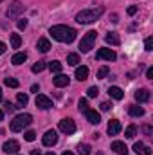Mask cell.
I'll use <instances>...</instances> for the list:
<instances>
[{
  "instance_id": "obj_1",
  "label": "cell",
  "mask_w": 153,
  "mask_h": 155,
  "mask_svg": "<svg viewBox=\"0 0 153 155\" xmlns=\"http://www.w3.org/2000/svg\"><path fill=\"white\" fill-rule=\"evenodd\" d=\"M50 35H52V38L58 40V41H65V43H70V41H74L76 40V29H72V27H69V25H54V27H50V31H49Z\"/></svg>"
},
{
  "instance_id": "obj_2",
  "label": "cell",
  "mask_w": 153,
  "mask_h": 155,
  "mask_svg": "<svg viewBox=\"0 0 153 155\" xmlns=\"http://www.w3.org/2000/svg\"><path fill=\"white\" fill-rule=\"evenodd\" d=\"M105 13V9L101 5L92 7V9H83L76 15V22L77 24H94L96 20H99V16Z\"/></svg>"
},
{
  "instance_id": "obj_3",
  "label": "cell",
  "mask_w": 153,
  "mask_h": 155,
  "mask_svg": "<svg viewBox=\"0 0 153 155\" xmlns=\"http://www.w3.org/2000/svg\"><path fill=\"white\" fill-rule=\"evenodd\" d=\"M31 123H33V116H31V114H18V116L11 121L9 128H11V132H22V130H24L25 126H29Z\"/></svg>"
},
{
  "instance_id": "obj_4",
  "label": "cell",
  "mask_w": 153,
  "mask_h": 155,
  "mask_svg": "<svg viewBox=\"0 0 153 155\" xmlns=\"http://www.w3.org/2000/svg\"><path fill=\"white\" fill-rule=\"evenodd\" d=\"M96 40H97V33H96V31H88V33L81 38V41H79V49H81V52H88V51L94 47Z\"/></svg>"
},
{
  "instance_id": "obj_5",
  "label": "cell",
  "mask_w": 153,
  "mask_h": 155,
  "mask_svg": "<svg viewBox=\"0 0 153 155\" xmlns=\"http://www.w3.org/2000/svg\"><path fill=\"white\" fill-rule=\"evenodd\" d=\"M20 13H24V5H22V2L15 0V2L9 5V9H7L5 16H7V18H18V15H20Z\"/></svg>"
},
{
  "instance_id": "obj_6",
  "label": "cell",
  "mask_w": 153,
  "mask_h": 155,
  "mask_svg": "<svg viewBox=\"0 0 153 155\" xmlns=\"http://www.w3.org/2000/svg\"><path fill=\"white\" fill-rule=\"evenodd\" d=\"M60 130H61L63 134L70 135V134H74V132H76V123H74L72 119L65 117V119H61V121H60Z\"/></svg>"
},
{
  "instance_id": "obj_7",
  "label": "cell",
  "mask_w": 153,
  "mask_h": 155,
  "mask_svg": "<svg viewBox=\"0 0 153 155\" xmlns=\"http://www.w3.org/2000/svg\"><path fill=\"white\" fill-rule=\"evenodd\" d=\"M96 58L97 60H106V61H115V58H117V54H115L112 49H99L97 51V54H96Z\"/></svg>"
},
{
  "instance_id": "obj_8",
  "label": "cell",
  "mask_w": 153,
  "mask_h": 155,
  "mask_svg": "<svg viewBox=\"0 0 153 155\" xmlns=\"http://www.w3.org/2000/svg\"><path fill=\"white\" fill-rule=\"evenodd\" d=\"M41 143H43V146H54V144L58 143V134H56V130H47L45 135H43V139H41Z\"/></svg>"
},
{
  "instance_id": "obj_9",
  "label": "cell",
  "mask_w": 153,
  "mask_h": 155,
  "mask_svg": "<svg viewBox=\"0 0 153 155\" xmlns=\"http://www.w3.org/2000/svg\"><path fill=\"white\" fill-rule=\"evenodd\" d=\"M36 107L38 108H41V110H49V108H52V101L47 97V96H43V94H38L36 96Z\"/></svg>"
},
{
  "instance_id": "obj_10",
  "label": "cell",
  "mask_w": 153,
  "mask_h": 155,
  "mask_svg": "<svg viewBox=\"0 0 153 155\" xmlns=\"http://www.w3.org/2000/svg\"><path fill=\"white\" fill-rule=\"evenodd\" d=\"M2 148H4V152H5V153H13V155H15L18 150H20V144H18V141L9 139V141H5V143H4V146H2Z\"/></svg>"
},
{
  "instance_id": "obj_11",
  "label": "cell",
  "mask_w": 153,
  "mask_h": 155,
  "mask_svg": "<svg viewBox=\"0 0 153 155\" xmlns=\"http://www.w3.org/2000/svg\"><path fill=\"white\" fill-rule=\"evenodd\" d=\"M106 132H108V135H117V134L121 132V123H119V119H110V121H108Z\"/></svg>"
},
{
  "instance_id": "obj_12",
  "label": "cell",
  "mask_w": 153,
  "mask_h": 155,
  "mask_svg": "<svg viewBox=\"0 0 153 155\" xmlns=\"http://www.w3.org/2000/svg\"><path fill=\"white\" fill-rule=\"evenodd\" d=\"M133 152H135L137 155H151V148L139 141V143H135V144H133Z\"/></svg>"
},
{
  "instance_id": "obj_13",
  "label": "cell",
  "mask_w": 153,
  "mask_h": 155,
  "mask_svg": "<svg viewBox=\"0 0 153 155\" xmlns=\"http://www.w3.org/2000/svg\"><path fill=\"white\" fill-rule=\"evenodd\" d=\"M135 99H137L139 103L150 101V90H148V88H139V90L135 92Z\"/></svg>"
},
{
  "instance_id": "obj_14",
  "label": "cell",
  "mask_w": 153,
  "mask_h": 155,
  "mask_svg": "<svg viewBox=\"0 0 153 155\" xmlns=\"http://www.w3.org/2000/svg\"><path fill=\"white\" fill-rule=\"evenodd\" d=\"M52 83H54V87H67L70 83V78L65 76V74H58V76L52 79Z\"/></svg>"
},
{
  "instance_id": "obj_15",
  "label": "cell",
  "mask_w": 153,
  "mask_h": 155,
  "mask_svg": "<svg viewBox=\"0 0 153 155\" xmlns=\"http://www.w3.org/2000/svg\"><path fill=\"white\" fill-rule=\"evenodd\" d=\"M85 116L88 119V123H92V124H97V123H101V116H99V112H96V110H86L85 112Z\"/></svg>"
},
{
  "instance_id": "obj_16",
  "label": "cell",
  "mask_w": 153,
  "mask_h": 155,
  "mask_svg": "<svg viewBox=\"0 0 153 155\" xmlns=\"http://www.w3.org/2000/svg\"><path fill=\"white\" fill-rule=\"evenodd\" d=\"M112 150H114L115 153H119V155H126V153H128L126 144H124V143H121V141H114V143H112Z\"/></svg>"
},
{
  "instance_id": "obj_17",
  "label": "cell",
  "mask_w": 153,
  "mask_h": 155,
  "mask_svg": "<svg viewBox=\"0 0 153 155\" xmlns=\"http://www.w3.org/2000/svg\"><path fill=\"white\" fill-rule=\"evenodd\" d=\"M86 78H88V67H83V65L77 67L76 69V79L77 81H85Z\"/></svg>"
},
{
  "instance_id": "obj_18",
  "label": "cell",
  "mask_w": 153,
  "mask_h": 155,
  "mask_svg": "<svg viewBox=\"0 0 153 155\" xmlns=\"http://www.w3.org/2000/svg\"><path fill=\"white\" fill-rule=\"evenodd\" d=\"M25 60H27V54H25V52H16V54L11 58V63H13V65H22Z\"/></svg>"
},
{
  "instance_id": "obj_19",
  "label": "cell",
  "mask_w": 153,
  "mask_h": 155,
  "mask_svg": "<svg viewBox=\"0 0 153 155\" xmlns=\"http://www.w3.org/2000/svg\"><path fill=\"white\" fill-rule=\"evenodd\" d=\"M128 112H130V116H133V117H142L144 116V108H142V107H137V105H132V107L128 108Z\"/></svg>"
},
{
  "instance_id": "obj_20",
  "label": "cell",
  "mask_w": 153,
  "mask_h": 155,
  "mask_svg": "<svg viewBox=\"0 0 153 155\" xmlns=\"http://www.w3.org/2000/svg\"><path fill=\"white\" fill-rule=\"evenodd\" d=\"M108 94H110L114 99H122V97H124V92H122L119 87H110V88H108Z\"/></svg>"
},
{
  "instance_id": "obj_21",
  "label": "cell",
  "mask_w": 153,
  "mask_h": 155,
  "mask_svg": "<svg viewBox=\"0 0 153 155\" xmlns=\"http://www.w3.org/2000/svg\"><path fill=\"white\" fill-rule=\"evenodd\" d=\"M105 40H106V43H110V45H119V43H121V38H119L117 33H108V35L105 36Z\"/></svg>"
},
{
  "instance_id": "obj_22",
  "label": "cell",
  "mask_w": 153,
  "mask_h": 155,
  "mask_svg": "<svg viewBox=\"0 0 153 155\" xmlns=\"http://www.w3.org/2000/svg\"><path fill=\"white\" fill-rule=\"evenodd\" d=\"M36 47H38V51H41V52H47L50 49V41L47 38H40L38 43H36Z\"/></svg>"
},
{
  "instance_id": "obj_23",
  "label": "cell",
  "mask_w": 153,
  "mask_h": 155,
  "mask_svg": "<svg viewBox=\"0 0 153 155\" xmlns=\"http://www.w3.org/2000/svg\"><path fill=\"white\" fill-rule=\"evenodd\" d=\"M81 63V60H79V54H76V52H70L69 56H67V65H72V67H76V65H79Z\"/></svg>"
},
{
  "instance_id": "obj_24",
  "label": "cell",
  "mask_w": 153,
  "mask_h": 155,
  "mask_svg": "<svg viewBox=\"0 0 153 155\" xmlns=\"http://www.w3.org/2000/svg\"><path fill=\"white\" fill-rule=\"evenodd\" d=\"M49 69H50V72L60 74V72H61V69H63V65H61L60 61H56V60H54V61H50V63H49Z\"/></svg>"
},
{
  "instance_id": "obj_25",
  "label": "cell",
  "mask_w": 153,
  "mask_h": 155,
  "mask_svg": "<svg viewBox=\"0 0 153 155\" xmlns=\"http://www.w3.org/2000/svg\"><path fill=\"white\" fill-rule=\"evenodd\" d=\"M124 135H126L128 139H133V137L137 135V126H135V124H130V126L124 130Z\"/></svg>"
},
{
  "instance_id": "obj_26",
  "label": "cell",
  "mask_w": 153,
  "mask_h": 155,
  "mask_svg": "<svg viewBox=\"0 0 153 155\" xmlns=\"http://www.w3.org/2000/svg\"><path fill=\"white\" fill-rule=\"evenodd\" d=\"M20 45H22L20 35H15V33H13V35H11V47H13V49H18Z\"/></svg>"
},
{
  "instance_id": "obj_27",
  "label": "cell",
  "mask_w": 153,
  "mask_h": 155,
  "mask_svg": "<svg viewBox=\"0 0 153 155\" xmlns=\"http://www.w3.org/2000/svg\"><path fill=\"white\" fill-rule=\"evenodd\" d=\"M90 144H79L77 146V153L79 155H90Z\"/></svg>"
},
{
  "instance_id": "obj_28",
  "label": "cell",
  "mask_w": 153,
  "mask_h": 155,
  "mask_svg": "<svg viewBox=\"0 0 153 155\" xmlns=\"http://www.w3.org/2000/svg\"><path fill=\"white\" fill-rule=\"evenodd\" d=\"M4 83H5L7 87H11V88H18V85H20V83H18V79H15V78H5V79H4Z\"/></svg>"
},
{
  "instance_id": "obj_29",
  "label": "cell",
  "mask_w": 153,
  "mask_h": 155,
  "mask_svg": "<svg viewBox=\"0 0 153 155\" xmlns=\"http://www.w3.org/2000/svg\"><path fill=\"white\" fill-rule=\"evenodd\" d=\"M16 101H18V105H27L29 103V96L27 94H16Z\"/></svg>"
},
{
  "instance_id": "obj_30",
  "label": "cell",
  "mask_w": 153,
  "mask_h": 155,
  "mask_svg": "<svg viewBox=\"0 0 153 155\" xmlns=\"http://www.w3.org/2000/svg\"><path fill=\"white\" fill-rule=\"evenodd\" d=\"M45 67H47V63H45V61H36V63L33 65V72H34V74H38V72H41Z\"/></svg>"
},
{
  "instance_id": "obj_31",
  "label": "cell",
  "mask_w": 153,
  "mask_h": 155,
  "mask_svg": "<svg viewBox=\"0 0 153 155\" xmlns=\"http://www.w3.org/2000/svg\"><path fill=\"white\" fill-rule=\"evenodd\" d=\"M24 139H25L27 143H33V141L36 139V132H33V130H27V132L24 134Z\"/></svg>"
},
{
  "instance_id": "obj_32",
  "label": "cell",
  "mask_w": 153,
  "mask_h": 155,
  "mask_svg": "<svg viewBox=\"0 0 153 155\" xmlns=\"http://www.w3.org/2000/svg\"><path fill=\"white\" fill-rule=\"evenodd\" d=\"M108 72H110L108 67H101V69L97 71V78H99V79H105V78L108 76Z\"/></svg>"
},
{
  "instance_id": "obj_33",
  "label": "cell",
  "mask_w": 153,
  "mask_h": 155,
  "mask_svg": "<svg viewBox=\"0 0 153 155\" xmlns=\"http://www.w3.org/2000/svg\"><path fill=\"white\" fill-rule=\"evenodd\" d=\"M77 107H79V112H86V110H88V103H86V99H79Z\"/></svg>"
},
{
  "instance_id": "obj_34",
  "label": "cell",
  "mask_w": 153,
  "mask_h": 155,
  "mask_svg": "<svg viewBox=\"0 0 153 155\" xmlns=\"http://www.w3.org/2000/svg\"><path fill=\"white\" fill-rule=\"evenodd\" d=\"M86 94H88V97H96V96L99 94V88H97V87H90V88L86 90Z\"/></svg>"
},
{
  "instance_id": "obj_35",
  "label": "cell",
  "mask_w": 153,
  "mask_h": 155,
  "mask_svg": "<svg viewBox=\"0 0 153 155\" xmlns=\"http://www.w3.org/2000/svg\"><path fill=\"white\" fill-rule=\"evenodd\" d=\"M144 49L150 52V51H153V38L150 36V38H146V41H144Z\"/></svg>"
},
{
  "instance_id": "obj_36",
  "label": "cell",
  "mask_w": 153,
  "mask_h": 155,
  "mask_svg": "<svg viewBox=\"0 0 153 155\" xmlns=\"http://www.w3.org/2000/svg\"><path fill=\"white\" fill-rule=\"evenodd\" d=\"M112 108V103H108V101H105V103H101V110L103 112H108Z\"/></svg>"
},
{
  "instance_id": "obj_37",
  "label": "cell",
  "mask_w": 153,
  "mask_h": 155,
  "mask_svg": "<svg viewBox=\"0 0 153 155\" xmlns=\"http://www.w3.org/2000/svg\"><path fill=\"white\" fill-rule=\"evenodd\" d=\"M27 27V20L25 18H20L18 20V29H25Z\"/></svg>"
},
{
  "instance_id": "obj_38",
  "label": "cell",
  "mask_w": 153,
  "mask_h": 155,
  "mask_svg": "<svg viewBox=\"0 0 153 155\" xmlns=\"http://www.w3.org/2000/svg\"><path fill=\"white\" fill-rule=\"evenodd\" d=\"M135 13H137V5H130V7H128V15L132 16V15H135Z\"/></svg>"
},
{
  "instance_id": "obj_39",
  "label": "cell",
  "mask_w": 153,
  "mask_h": 155,
  "mask_svg": "<svg viewBox=\"0 0 153 155\" xmlns=\"http://www.w3.org/2000/svg\"><path fill=\"white\" fill-rule=\"evenodd\" d=\"M15 108H16V107H13L11 103H5V110H7V112H13Z\"/></svg>"
},
{
  "instance_id": "obj_40",
  "label": "cell",
  "mask_w": 153,
  "mask_h": 155,
  "mask_svg": "<svg viewBox=\"0 0 153 155\" xmlns=\"http://www.w3.org/2000/svg\"><path fill=\"white\" fill-rule=\"evenodd\" d=\"M5 49H7V47H5V43H4V41H0V56L5 52Z\"/></svg>"
},
{
  "instance_id": "obj_41",
  "label": "cell",
  "mask_w": 153,
  "mask_h": 155,
  "mask_svg": "<svg viewBox=\"0 0 153 155\" xmlns=\"http://www.w3.org/2000/svg\"><path fill=\"white\" fill-rule=\"evenodd\" d=\"M146 78L153 79V69H148V72H146Z\"/></svg>"
},
{
  "instance_id": "obj_42",
  "label": "cell",
  "mask_w": 153,
  "mask_h": 155,
  "mask_svg": "<svg viewBox=\"0 0 153 155\" xmlns=\"http://www.w3.org/2000/svg\"><path fill=\"white\" fill-rule=\"evenodd\" d=\"M31 155H41V153H40V150H33V152H31Z\"/></svg>"
},
{
  "instance_id": "obj_43",
  "label": "cell",
  "mask_w": 153,
  "mask_h": 155,
  "mask_svg": "<svg viewBox=\"0 0 153 155\" xmlns=\"http://www.w3.org/2000/svg\"><path fill=\"white\" fill-rule=\"evenodd\" d=\"M63 155H74L72 152H63Z\"/></svg>"
},
{
  "instance_id": "obj_44",
  "label": "cell",
  "mask_w": 153,
  "mask_h": 155,
  "mask_svg": "<svg viewBox=\"0 0 153 155\" xmlns=\"http://www.w3.org/2000/svg\"><path fill=\"white\" fill-rule=\"evenodd\" d=\"M2 119H4V112H2V110H0V121H2Z\"/></svg>"
},
{
  "instance_id": "obj_45",
  "label": "cell",
  "mask_w": 153,
  "mask_h": 155,
  "mask_svg": "<svg viewBox=\"0 0 153 155\" xmlns=\"http://www.w3.org/2000/svg\"><path fill=\"white\" fill-rule=\"evenodd\" d=\"M0 101H2V88H0Z\"/></svg>"
},
{
  "instance_id": "obj_46",
  "label": "cell",
  "mask_w": 153,
  "mask_h": 155,
  "mask_svg": "<svg viewBox=\"0 0 153 155\" xmlns=\"http://www.w3.org/2000/svg\"><path fill=\"white\" fill-rule=\"evenodd\" d=\"M45 155H54V153H52V152H49V153H45Z\"/></svg>"
},
{
  "instance_id": "obj_47",
  "label": "cell",
  "mask_w": 153,
  "mask_h": 155,
  "mask_svg": "<svg viewBox=\"0 0 153 155\" xmlns=\"http://www.w3.org/2000/svg\"><path fill=\"white\" fill-rule=\"evenodd\" d=\"M0 2H2V0H0Z\"/></svg>"
}]
</instances>
